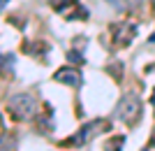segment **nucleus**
<instances>
[{
    "mask_svg": "<svg viewBox=\"0 0 155 151\" xmlns=\"http://www.w3.org/2000/svg\"><path fill=\"white\" fill-rule=\"evenodd\" d=\"M123 142H125V137H123V135L114 137V139L109 142V144H107V151H118V146H123Z\"/></svg>",
    "mask_w": 155,
    "mask_h": 151,
    "instance_id": "obj_7",
    "label": "nucleus"
},
{
    "mask_svg": "<svg viewBox=\"0 0 155 151\" xmlns=\"http://www.w3.org/2000/svg\"><path fill=\"white\" fill-rule=\"evenodd\" d=\"M67 60H70V63H84V56L72 49V51H67Z\"/></svg>",
    "mask_w": 155,
    "mask_h": 151,
    "instance_id": "obj_8",
    "label": "nucleus"
},
{
    "mask_svg": "<svg viewBox=\"0 0 155 151\" xmlns=\"http://www.w3.org/2000/svg\"><path fill=\"white\" fill-rule=\"evenodd\" d=\"M114 9H118V12H132L134 7L141 5V0H107Z\"/></svg>",
    "mask_w": 155,
    "mask_h": 151,
    "instance_id": "obj_6",
    "label": "nucleus"
},
{
    "mask_svg": "<svg viewBox=\"0 0 155 151\" xmlns=\"http://www.w3.org/2000/svg\"><path fill=\"white\" fill-rule=\"evenodd\" d=\"M139 112H141V100H139L137 93H125L116 105V118L127 121V123H132L139 116Z\"/></svg>",
    "mask_w": 155,
    "mask_h": 151,
    "instance_id": "obj_2",
    "label": "nucleus"
},
{
    "mask_svg": "<svg viewBox=\"0 0 155 151\" xmlns=\"http://www.w3.org/2000/svg\"><path fill=\"white\" fill-rule=\"evenodd\" d=\"M104 125H107V123H104V121H100V118H97V121H91V123H86L84 128H81L74 137H72V144H86L91 137H95L97 132H100L97 128H104Z\"/></svg>",
    "mask_w": 155,
    "mask_h": 151,
    "instance_id": "obj_4",
    "label": "nucleus"
},
{
    "mask_svg": "<svg viewBox=\"0 0 155 151\" xmlns=\"http://www.w3.org/2000/svg\"><path fill=\"white\" fill-rule=\"evenodd\" d=\"M5 5H7V0H2V7H5Z\"/></svg>",
    "mask_w": 155,
    "mask_h": 151,
    "instance_id": "obj_9",
    "label": "nucleus"
},
{
    "mask_svg": "<svg viewBox=\"0 0 155 151\" xmlns=\"http://www.w3.org/2000/svg\"><path fill=\"white\" fill-rule=\"evenodd\" d=\"M7 109L12 112V116L16 121H28V118H32L37 114V100L30 93H14L7 100Z\"/></svg>",
    "mask_w": 155,
    "mask_h": 151,
    "instance_id": "obj_1",
    "label": "nucleus"
},
{
    "mask_svg": "<svg viewBox=\"0 0 155 151\" xmlns=\"http://www.w3.org/2000/svg\"><path fill=\"white\" fill-rule=\"evenodd\" d=\"M53 9L60 14H65L67 21H79V19H86L88 16V9L81 7L77 0H65V2H53Z\"/></svg>",
    "mask_w": 155,
    "mask_h": 151,
    "instance_id": "obj_3",
    "label": "nucleus"
},
{
    "mask_svg": "<svg viewBox=\"0 0 155 151\" xmlns=\"http://www.w3.org/2000/svg\"><path fill=\"white\" fill-rule=\"evenodd\" d=\"M53 79L65 86H81V72L77 67H60L58 72L53 74Z\"/></svg>",
    "mask_w": 155,
    "mask_h": 151,
    "instance_id": "obj_5",
    "label": "nucleus"
}]
</instances>
